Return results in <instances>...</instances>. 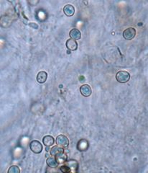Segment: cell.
I'll return each mask as SVG.
<instances>
[{"mask_svg": "<svg viewBox=\"0 0 148 173\" xmlns=\"http://www.w3.org/2000/svg\"><path fill=\"white\" fill-rule=\"evenodd\" d=\"M66 45L67 48L70 50H76L78 48V43L75 40L73 39H68L66 41Z\"/></svg>", "mask_w": 148, "mask_h": 173, "instance_id": "cell-10", "label": "cell"}, {"mask_svg": "<svg viewBox=\"0 0 148 173\" xmlns=\"http://www.w3.org/2000/svg\"><path fill=\"white\" fill-rule=\"evenodd\" d=\"M63 152V148L60 147L59 146H55V147L51 148V151H50V154H51V156H55V157H56L58 155L61 154Z\"/></svg>", "mask_w": 148, "mask_h": 173, "instance_id": "cell-6", "label": "cell"}, {"mask_svg": "<svg viewBox=\"0 0 148 173\" xmlns=\"http://www.w3.org/2000/svg\"><path fill=\"white\" fill-rule=\"evenodd\" d=\"M19 172H20V170H19V167L16 165L11 166L8 170L9 173H19Z\"/></svg>", "mask_w": 148, "mask_h": 173, "instance_id": "cell-14", "label": "cell"}, {"mask_svg": "<svg viewBox=\"0 0 148 173\" xmlns=\"http://www.w3.org/2000/svg\"><path fill=\"white\" fill-rule=\"evenodd\" d=\"M46 163H47L48 166L51 168H56L58 166V162L56 158H55V156H50L46 160Z\"/></svg>", "mask_w": 148, "mask_h": 173, "instance_id": "cell-7", "label": "cell"}, {"mask_svg": "<svg viewBox=\"0 0 148 173\" xmlns=\"http://www.w3.org/2000/svg\"><path fill=\"white\" fill-rule=\"evenodd\" d=\"M30 149L35 154H40L42 151V145L39 141L34 140L30 142Z\"/></svg>", "mask_w": 148, "mask_h": 173, "instance_id": "cell-2", "label": "cell"}, {"mask_svg": "<svg viewBox=\"0 0 148 173\" xmlns=\"http://www.w3.org/2000/svg\"><path fill=\"white\" fill-rule=\"evenodd\" d=\"M47 78L48 73L44 71H40L37 75V81L40 84H43V83L45 82V81L47 80Z\"/></svg>", "mask_w": 148, "mask_h": 173, "instance_id": "cell-11", "label": "cell"}, {"mask_svg": "<svg viewBox=\"0 0 148 173\" xmlns=\"http://www.w3.org/2000/svg\"><path fill=\"white\" fill-rule=\"evenodd\" d=\"M60 170L63 172H71V169L69 168L68 166H62V167H60Z\"/></svg>", "mask_w": 148, "mask_h": 173, "instance_id": "cell-16", "label": "cell"}, {"mask_svg": "<svg viewBox=\"0 0 148 173\" xmlns=\"http://www.w3.org/2000/svg\"><path fill=\"white\" fill-rule=\"evenodd\" d=\"M42 142H43V144L45 147H51V146L53 145L54 144L55 140L53 138V136H45L42 138Z\"/></svg>", "mask_w": 148, "mask_h": 173, "instance_id": "cell-12", "label": "cell"}, {"mask_svg": "<svg viewBox=\"0 0 148 173\" xmlns=\"http://www.w3.org/2000/svg\"><path fill=\"white\" fill-rule=\"evenodd\" d=\"M57 145L62 148H67L69 145V140L66 136L64 135H59L56 138Z\"/></svg>", "mask_w": 148, "mask_h": 173, "instance_id": "cell-3", "label": "cell"}, {"mask_svg": "<svg viewBox=\"0 0 148 173\" xmlns=\"http://www.w3.org/2000/svg\"><path fill=\"white\" fill-rule=\"evenodd\" d=\"M130 74L126 71H119L116 74V79L120 83H126L129 80Z\"/></svg>", "mask_w": 148, "mask_h": 173, "instance_id": "cell-1", "label": "cell"}, {"mask_svg": "<svg viewBox=\"0 0 148 173\" xmlns=\"http://www.w3.org/2000/svg\"><path fill=\"white\" fill-rule=\"evenodd\" d=\"M135 35H136V30L134 28H129L123 32V37L128 41L133 39Z\"/></svg>", "mask_w": 148, "mask_h": 173, "instance_id": "cell-4", "label": "cell"}, {"mask_svg": "<svg viewBox=\"0 0 148 173\" xmlns=\"http://www.w3.org/2000/svg\"><path fill=\"white\" fill-rule=\"evenodd\" d=\"M76 164H78V163L76 161H69V162H68L67 165L70 169H72V168L75 169V168H78V165L75 166V165H76Z\"/></svg>", "mask_w": 148, "mask_h": 173, "instance_id": "cell-15", "label": "cell"}, {"mask_svg": "<svg viewBox=\"0 0 148 173\" xmlns=\"http://www.w3.org/2000/svg\"><path fill=\"white\" fill-rule=\"evenodd\" d=\"M56 159H57V160H58V163L59 164L60 163H64V162H66L67 156H66V154H64V152H63V153H62L61 154L58 155V156H56Z\"/></svg>", "mask_w": 148, "mask_h": 173, "instance_id": "cell-13", "label": "cell"}, {"mask_svg": "<svg viewBox=\"0 0 148 173\" xmlns=\"http://www.w3.org/2000/svg\"><path fill=\"white\" fill-rule=\"evenodd\" d=\"M80 92L81 95L84 97H89L91 95V88L89 84H83L80 87Z\"/></svg>", "mask_w": 148, "mask_h": 173, "instance_id": "cell-5", "label": "cell"}, {"mask_svg": "<svg viewBox=\"0 0 148 173\" xmlns=\"http://www.w3.org/2000/svg\"><path fill=\"white\" fill-rule=\"evenodd\" d=\"M69 35H70L71 38L73 40H79L81 38V33L80 30L77 28H74L71 30L69 32Z\"/></svg>", "mask_w": 148, "mask_h": 173, "instance_id": "cell-8", "label": "cell"}, {"mask_svg": "<svg viewBox=\"0 0 148 173\" xmlns=\"http://www.w3.org/2000/svg\"><path fill=\"white\" fill-rule=\"evenodd\" d=\"M64 13L68 17H71L75 13V8L73 5H66L63 8Z\"/></svg>", "mask_w": 148, "mask_h": 173, "instance_id": "cell-9", "label": "cell"}]
</instances>
